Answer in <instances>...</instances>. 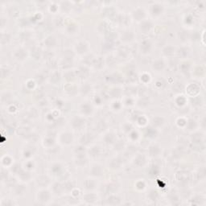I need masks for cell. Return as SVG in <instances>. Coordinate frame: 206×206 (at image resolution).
<instances>
[{
    "label": "cell",
    "instance_id": "1",
    "mask_svg": "<svg viewBox=\"0 0 206 206\" xmlns=\"http://www.w3.org/2000/svg\"><path fill=\"white\" fill-rule=\"evenodd\" d=\"M51 198V195L50 192L47 190H41L38 192L37 194V199L39 201L43 203L48 202V201Z\"/></svg>",
    "mask_w": 206,
    "mask_h": 206
},
{
    "label": "cell",
    "instance_id": "2",
    "mask_svg": "<svg viewBox=\"0 0 206 206\" xmlns=\"http://www.w3.org/2000/svg\"><path fill=\"white\" fill-rule=\"evenodd\" d=\"M151 41L149 40H144V41L141 42L140 44V51L142 53L144 54H147V53H149L151 50Z\"/></svg>",
    "mask_w": 206,
    "mask_h": 206
},
{
    "label": "cell",
    "instance_id": "3",
    "mask_svg": "<svg viewBox=\"0 0 206 206\" xmlns=\"http://www.w3.org/2000/svg\"><path fill=\"white\" fill-rule=\"evenodd\" d=\"M75 49H76V52L78 54L83 55V54L86 53L87 51H88V44H87V43L84 42V41H81V42L77 43L76 47H75Z\"/></svg>",
    "mask_w": 206,
    "mask_h": 206
},
{
    "label": "cell",
    "instance_id": "4",
    "mask_svg": "<svg viewBox=\"0 0 206 206\" xmlns=\"http://www.w3.org/2000/svg\"><path fill=\"white\" fill-rule=\"evenodd\" d=\"M73 135L69 132L62 133V134L60 135V142H61L63 144H65V145H69V144H71V143L73 142Z\"/></svg>",
    "mask_w": 206,
    "mask_h": 206
},
{
    "label": "cell",
    "instance_id": "5",
    "mask_svg": "<svg viewBox=\"0 0 206 206\" xmlns=\"http://www.w3.org/2000/svg\"><path fill=\"white\" fill-rule=\"evenodd\" d=\"M151 27H152V23H151V21H149V20H143V21H141L139 29L144 33H148L151 31Z\"/></svg>",
    "mask_w": 206,
    "mask_h": 206
},
{
    "label": "cell",
    "instance_id": "6",
    "mask_svg": "<svg viewBox=\"0 0 206 206\" xmlns=\"http://www.w3.org/2000/svg\"><path fill=\"white\" fill-rule=\"evenodd\" d=\"M85 119L83 118H81V117H74L73 119H72V126L73 128L76 129H79L82 127L83 126L85 125Z\"/></svg>",
    "mask_w": 206,
    "mask_h": 206
},
{
    "label": "cell",
    "instance_id": "7",
    "mask_svg": "<svg viewBox=\"0 0 206 206\" xmlns=\"http://www.w3.org/2000/svg\"><path fill=\"white\" fill-rule=\"evenodd\" d=\"M90 173L93 176L99 177L101 176H102L103 174V168L102 167L98 164H95V165L92 166L91 169H90Z\"/></svg>",
    "mask_w": 206,
    "mask_h": 206
},
{
    "label": "cell",
    "instance_id": "8",
    "mask_svg": "<svg viewBox=\"0 0 206 206\" xmlns=\"http://www.w3.org/2000/svg\"><path fill=\"white\" fill-rule=\"evenodd\" d=\"M135 38V34L131 31H125L121 36V41L123 42H130Z\"/></svg>",
    "mask_w": 206,
    "mask_h": 206
},
{
    "label": "cell",
    "instance_id": "9",
    "mask_svg": "<svg viewBox=\"0 0 206 206\" xmlns=\"http://www.w3.org/2000/svg\"><path fill=\"white\" fill-rule=\"evenodd\" d=\"M133 17L138 21H143L145 18V11L142 8H138L133 11Z\"/></svg>",
    "mask_w": 206,
    "mask_h": 206
},
{
    "label": "cell",
    "instance_id": "10",
    "mask_svg": "<svg viewBox=\"0 0 206 206\" xmlns=\"http://www.w3.org/2000/svg\"><path fill=\"white\" fill-rule=\"evenodd\" d=\"M14 56H15V57L17 60H23L27 58V51H26L25 49H23V48H18V49L15 52Z\"/></svg>",
    "mask_w": 206,
    "mask_h": 206
},
{
    "label": "cell",
    "instance_id": "11",
    "mask_svg": "<svg viewBox=\"0 0 206 206\" xmlns=\"http://www.w3.org/2000/svg\"><path fill=\"white\" fill-rule=\"evenodd\" d=\"M164 67H165V63L163 62V60H155L154 62L152 63V68L155 71H158V72L161 71L164 69Z\"/></svg>",
    "mask_w": 206,
    "mask_h": 206
},
{
    "label": "cell",
    "instance_id": "12",
    "mask_svg": "<svg viewBox=\"0 0 206 206\" xmlns=\"http://www.w3.org/2000/svg\"><path fill=\"white\" fill-rule=\"evenodd\" d=\"M163 8L162 5H160V4L154 3V5L151 6V14L153 15H155V16L160 15L163 12Z\"/></svg>",
    "mask_w": 206,
    "mask_h": 206
},
{
    "label": "cell",
    "instance_id": "13",
    "mask_svg": "<svg viewBox=\"0 0 206 206\" xmlns=\"http://www.w3.org/2000/svg\"><path fill=\"white\" fill-rule=\"evenodd\" d=\"M134 163L136 166H138V167H143L146 163V157L144 156V154H139L135 158Z\"/></svg>",
    "mask_w": 206,
    "mask_h": 206
},
{
    "label": "cell",
    "instance_id": "14",
    "mask_svg": "<svg viewBox=\"0 0 206 206\" xmlns=\"http://www.w3.org/2000/svg\"><path fill=\"white\" fill-rule=\"evenodd\" d=\"M93 139V137L91 134L89 133H86L85 135H83L80 139V143L81 145H86V144H89Z\"/></svg>",
    "mask_w": 206,
    "mask_h": 206
},
{
    "label": "cell",
    "instance_id": "15",
    "mask_svg": "<svg viewBox=\"0 0 206 206\" xmlns=\"http://www.w3.org/2000/svg\"><path fill=\"white\" fill-rule=\"evenodd\" d=\"M44 44L48 47V48H53L55 47L56 44V40L53 36H48L45 41H44Z\"/></svg>",
    "mask_w": 206,
    "mask_h": 206
},
{
    "label": "cell",
    "instance_id": "16",
    "mask_svg": "<svg viewBox=\"0 0 206 206\" xmlns=\"http://www.w3.org/2000/svg\"><path fill=\"white\" fill-rule=\"evenodd\" d=\"M65 189V186L62 185L60 183H55L52 186V190L56 195H61Z\"/></svg>",
    "mask_w": 206,
    "mask_h": 206
},
{
    "label": "cell",
    "instance_id": "17",
    "mask_svg": "<svg viewBox=\"0 0 206 206\" xmlns=\"http://www.w3.org/2000/svg\"><path fill=\"white\" fill-rule=\"evenodd\" d=\"M122 165V161L120 159L114 158L111 159V162L109 163V167L111 169H118Z\"/></svg>",
    "mask_w": 206,
    "mask_h": 206
},
{
    "label": "cell",
    "instance_id": "18",
    "mask_svg": "<svg viewBox=\"0 0 206 206\" xmlns=\"http://www.w3.org/2000/svg\"><path fill=\"white\" fill-rule=\"evenodd\" d=\"M81 112L85 115H89V114H92L93 112V107L89 103H85V104H82L81 107Z\"/></svg>",
    "mask_w": 206,
    "mask_h": 206
},
{
    "label": "cell",
    "instance_id": "19",
    "mask_svg": "<svg viewBox=\"0 0 206 206\" xmlns=\"http://www.w3.org/2000/svg\"><path fill=\"white\" fill-rule=\"evenodd\" d=\"M104 140L106 142V144H114L116 142V136L114 133L110 132L107 133L106 135L104 137Z\"/></svg>",
    "mask_w": 206,
    "mask_h": 206
},
{
    "label": "cell",
    "instance_id": "20",
    "mask_svg": "<svg viewBox=\"0 0 206 206\" xmlns=\"http://www.w3.org/2000/svg\"><path fill=\"white\" fill-rule=\"evenodd\" d=\"M161 150H160V147L156 146V145H153L149 147V154L152 157H156L158 156L159 154H160Z\"/></svg>",
    "mask_w": 206,
    "mask_h": 206
},
{
    "label": "cell",
    "instance_id": "21",
    "mask_svg": "<svg viewBox=\"0 0 206 206\" xmlns=\"http://www.w3.org/2000/svg\"><path fill=\"white\" fill-rule=\"evenodd\" d=\"M36 183L38 185L42 186V187H45L49 184V179L46 176H41L37 178Z\"/></svg>",
    "mask_w": 206,
    "mask_h": 206
},
{
    "label": "cell",
    "instance_id": "22",
    "mask_svg": "<svg viewBox=\"0 0 206 206\" xmlns=\"http://www.w3.org/2000/svg\"><path fill=\"white\" fill-rule=\"evenodd\" d=\"M188 177H189V175L186 172H180L176 173V179L178 180V181H180V182L188 181Z\"/></svg>",
    "mask_w": 206,
    "mask_h": 206
},
{
    "label": "cell",
    "instance_id": "23",
    "mask_svg": "<svg viewBox=\"0 0 206 206\" xmlns=\"http://www.w3.org/2000/svg\"><path fill=\"white\" fill-rule=\"evenodd\" d=\"M96 181L93 179H86L84 182V186L86 189H93L96 187Z\"/></svg>",
    "mask_w": 206,
    "mask_h": 206
},
{
    "label": "cell",
    "instance_id": "24",
    "mask_svg": "<svg viewBox=\"0 0 206 206\" xmlns=\"http://www.w3.org/2000/svg\"><path fill=\"white\" fill-rule=\"evenodd\" d=\"M176 52V48H174L173 46H166L165 48L163 49V53L165 56H171L174 55V53Z\"/></svg>",
    "mask_w": 206,
    "mask_h": 206
},
{
    "label": "cell",
    "instance_id": "25",
    "mask_svg": "<svg viewBox=\"0 0 206 206\" xmlns=\"http://www.w3.org/2000/svg\"><path fill=\"white\" fill-rule=\"evenodd\" d=\"M77 74H78V76L81 78H85V77H88L89 73V69L86 67L82 66L80 67V69H79L78 72H77Z\"/></svg>",
    "mask_w": 206,
    "mask_h": 206
},
{
    "label": "cell",
    "instance_id": "26",
    "mask_svg": "<svg viewBox=\"0 0 206 206\" xmlns=\"http://www.w3.org/2000/svg\"><path fill=\"white\" fill-rule=\"evenodd\" d=\"M164 119L162 117H155L152 119V125L154 127H159L163 124Z\"/></svg>",
    "mask_w": 206,
    "mask_h": 206
},
{
    "label": "cell",
    "instance_id": "27",
    "mask_svg": "<svg viewBox=\"0 0 206 206\" xmlns=\"http://www.w3.org/2000/svg\"><path fill=\"white\" fill-rule=\"evenodd\" d=\"M107 203L110 205H118L120 203V198L115 195H111L107 199Z\"/></svg>",
    "mask_w": 206,
    "mask_h": 206
},
{
    "label": "cell",
    "instance_id": "28",
    "mask_svg": "<svg viewBox=\"0 0 206 206\" xmlns=\"http://www.w3.org/2000/svg\"><path fill=\"white\" fill-rule=\"evenodd\" d=\"M89 154L91 157H97L100 154V148L98 146H93L89 150Z\"/></svg>",
    "mask_w": 206,
    "mask_h": 206
},
{
    "label": "cell",
    "instance_id": "29",
    "mask_svg": "<svg viewBox=\"0 0 206 206\" xmlns=\"http://www.w3.org/2000/svg\"><path fill=\"white\" fill-rule=\"evenodd\" d=\"M93 64L94 65L96 69H102V68L104 66V60L102 59V57H98V58H96V59L93 60Z\"/></svg>",
    "mask_w": 206,
    "mask_h": 206
},
{
    "label": "cell",
    "instance_id": "30",
    "mask_svg": "<svg viewBox=\"0 0 206 206\" xmlns=\"http://www.w3.org/2000/svg\"><path fill=\"white\" fill-rule=\"evenodd\" d=\"M26 191V188L24 185H17V186H15V195L17 196H21L23 195L24 192H25Z\"/></svg>",
    "mask_w": 206,
    "mask_h": 206
},
{
    "label": "cell",
    "instance_id": "31",
    "mask_svg": "<svg viewBox=\"0 0 206 206\" xmlns=\"http://www.w3.org/2000/svg\"><path fill=\"white\" fill-rule=\"evenodd\" d=\"M60 80V74L58 73V72H54L51 74V77H50V81L52 83H57L59 82Z\"/></svg>",
    "mask_w": 206,
    "mask_h": 206
},
{
    "label": "cell",
    "instance_id": "32",
    "mask_svg": "<svg viewBox=\"0 0 206 206\" xmlns=\"http://www.w3.org/2000/svg\"><path fill=\"white\" fill-rule=\"evenodd\" d=\"M62 171V166L60 163H55L52 167V172L54 173L55 175H59Z\"/></svg>",
    "mask_w": 206,
    "mask_h": 206
},
{
    "label": "cell",
    "instance_id": "33",
    "mask_svg": "<svg viewBox=\"0 0 206 206\" xmlns=\"http://www.w3.org/2000/svg\"><path fill=\"white\" fill-rule=\"evenodd\" d=\"M75 152H76V154H77V157L85 156V147H84V145H82V146H79L78 147H76Z\"/></svg>",
    "mask_w": 206,
    "mask_h": 206
},
{
    "label": "cell",
    "instance_id": "34",
    "mask_svg": "<svg viewBox=\"0 0 206 206\" xmlns=\"http://www.w3.org/2000/svg\"><path fill=\"white\" fill-rule=\"evenodd\" d=\"M83 198H84V200H85L86 202L92 204V203L94 202L96 200H97V196H96L94 194L90 193V194H86Z\"/></svg>",
    "mask_w": 206,
    "mask_h": 206
},
{
    "label": "cell",
    "instance_id": "35",
    "mask_svg": "<svg viewBox=\"0 0 206 206\" xmlns=\"http://www.w3.org/2000/svg\"><path fill=\"white\" fill-rule=\"evenodd\" d=\"M10 39H11V36L9 34L2 33V35H1V44L3 45L8 44V42L10 41Z\"/></svg>",
    "mask_w": 206,
    "mask_h": 206
},
{
    "label": "cell",
    "instance_id": "36",
    "mask_svg": "<svg viewBox=\"0 0 206 206\" xmlns=\"http://www.w3.org/2000/svg\"><path fill=\"white\" fill-rule=\"evenodd\" d=\"M148 197H149V199H150L151 201H157V199H158L159 197L158 192L155 191V190H151V191L149 192V194H148Z\"/></svg>",
    "mask_w": 206,
    "mask_h": 206
},
{
    "label": "cell",
    "instance_id": "37",
    "mask_svg": "<svg viewBox=\"0 0 206 206\" xmlns=\"http://www.w3.org/2000/svg\"><path fill=\"white\" fill-rule=\"evenodd\" d=\"M156 130L154 129V127H149L147 130V135L150 138H154L156 136Z\"/></svg>",
    "mask_w": 206,
    "mask_h": 206
},
{
    "label": "cell",
    "instance_id": "38",
    "mask_svg": "<svg viewBox=\"0 0 206 206\" xmlns=\"http://www.w3.org/2000/svg\"><path fill=\"white\" fill-rule=\"evenodd\" d=\"M65 90H66V92L69 93V94H73V93H76L77 89H76V87H75L73 85L69 84V85H67L66 86H65Z\"/></svg>",
    "mask_w": 206,
    "mask_h": 206
},
{
    "label": "cell",
    "instance_id": "39",
    "mask_svg": "<svg viewBox=\"0 0 206 206\" xmlns=\"http://www.w3.org/2000/svg\"><path fill=\"white\" fill-rule=\"evenodd\" d=\"M116 38V35L113 32H108L106 34V41H110V42H113L114 41V39Z\"/></svg>",
    "mask_w": 206,
    "mask_h": 206
},
{
    "label": "cell",
    "instance_id": "40",
    "mask_svg": "<svg viewBox=\"0 0 206 206\" xmlns=\"http://www.w3.org/2000/svg\"><path fill=\"white\" fill-rule=\"evenodd\" d=\"M86 159L85 158V156H81V157H77V159H76V163L77 165L80 166H85V163H86Z\"/></svg>",
    "mask_w": 206,
    "mask_h": 206
},
{
    "label": "cell",
    "instance_id": "41",
    "mask_svg": "<svg viewBox=\"0 0 206 206\" xmlns=\"http://www.w3.org/2000/svg\"><path fill=\"white\" fill-rule=\"evenodd\" d=\"M77 30V25L75 23H71L67 27V31L69 32V33L73 34L76 32V31Z\"/></svg>",
    "mask_w": 206,
    "mask_h": 206
},
{
    "label": "cell",
    "instance_id": "42",
    "mask_svg": "<svg viewBox=\"0 0 206 206\" xmlns=\"http://www.w3.org/2000/svg\"><path fill=\"white\" fill-rule=\"evenodd\" d=\"M19 176H20V178L23 180H27L30 179V174L28 172H25L24 171H21L20 173L19 174Z\"/></svg>",
    "mask_w": 206,
    "mask_h": 206
},
{
    "label": "cell",
    "instance_id": "43",
    "mask_svg": "<svg viewBox=\"0 0 206 206\" xmlns=\"http://www.w3.org/2000/svg\"><path fill=\"white\" fill-rule=\"evenodd\" d=\"M111 94L113 96V98H118L121 94V90H120V89L114 88L111 90Z\"/></svg>",
    "mask_w": 206,
    "mask_h": 206
},
{
    "label": "cell",
    "instance_id": "44",
    "mask_svg": "<svg viewBox=\"0 0 206 206\" xmlns=\"http://www.w3.org/2000/svg\"><path fill=\"white\" fill-rule=\"evenodd\" d=\"M189 68H190V65H189L188 63H183V64H181V65H180V69H181V71H182L183 73H187V72H188V71H189Z\"/></svg>",
    "mask_w": 206,
    "mask_h": 206
},
{
    "label": "cell",
    "instance_id": "45",
    "mask_svg": "<svg viewBox=\"0 0 206 206\" xmlns=\"http://www.w3.org/2000/svg\"><path fill=\"white\" fill-rule=\"evenodd\" d=\"M117 189V187H116V184H110L107 185L106 187V190H107V192H109V193H112V192H114L115 190Z\"/></svg>",
    "mask_w": 206,
    "mask_h": 206
},
{
    "label": "cell",
    "instance_id": "46",
    "mask_svg": "<svg viewBox=\"0 0 206 206\" xmlns=\"http://www.w3.org/2000/svg\"><path fill=\"white\" fill-rule=\"evenodd\" d=\"M91 88H90V86L88 85H82V87H81V93H83V94H87V93H89L90 92L91 90Z\"/></svg>",
    "mask_w": 206,
    "mask_h": 206
},
{
    "label": "cell",
    "instance_id": "47",
    "mask_svg": "<svg viewBox=\"0 0 206 206\" xmlns=\"http://www.w3.org/2000/svg\"><path fill=\"white\" fill-rule=\"evenodd\" d=\"M65 77L68 81H71L72 80H73L74 77H75V74L73 73V72H67L65 75Z\"/></svg>",
    "mask_w": 206,
    "mask_h": 206
},
{
    "label": "cell",
    "instance_id": "48",
    "mask_svg": "<svg viewBox=\"0 0 206 206\" xmlns=\"http://www.w3.org/2000/svg\"><path fill=\"white\" fill-rule=\"evenodd\" d=\"M9 73H10V71H9L8 69H6V68H2V69H1V77H2L3 79L6 78V77H8Z\"/></svg>",
    "mask_w": 206,
    "mask_h": 206
},
{
    "label": "cell",
    "instance_id": "49",
    "mask_svg": "<svg viewBox=\"0 0 206 206\" xmlns=\"http://www.w3.org/2000/svg\"><path fill=\"white\" fill-rule=\"evenodd\" d=\"M44 145L46 147H52L54 145V140L52 138H47L46 139H44Z\"/></svg>",
    "mask_w": 206,
    "mask_h": 206
},
{
    "label": "cell",
    "instance_id": "50",
    "mask_svg": "<svg viewBox=\"0 0 206 206\" xmlns=\"http://www.w3.org/2000/svg\"><path fill=\"white\" fill-rule=\"evenodd\" d=\"M179 52V55L182 57H185L186 56H188V50L187 48H182L181 49H180V51L178 52Z\"/></svg>",
    "mask_w": 206,
    "mask_h": 206
},
{
    "label": "cell",
    "instance_id": "51",
    "mask_svg": "<svg viewBox=\"0 0 206 206\" xmlns=\"http://www.w3.org/2000/svg\"><path fill=\"white\" fill-rule=\"evenodd\" d=\"M11 170H12V172L15 173H17V174H19L20 173V172L22 171V169H21V167L19 165V164H15V165H14L13 167H12V168H11Z\"/></svg>",
    "mask_w": 206,
    "mask_h": 206
},
{
    "label": "cell",
    "instance_id": "52",
    "mask_svg": "<svg viewBox=\"0 0 206 206\" xmlns=\"http://www.w3.org/2000/svg\"><path fill=\"white\" fill-rule=\"evenodd\" d=\"M123 146H124V144L122 143V141H118V143H116L114 147L116 150H122L123 148Z\"/></svg>",
    "mask_w": 206,
    "mask_h": 206
}]
</instances>
